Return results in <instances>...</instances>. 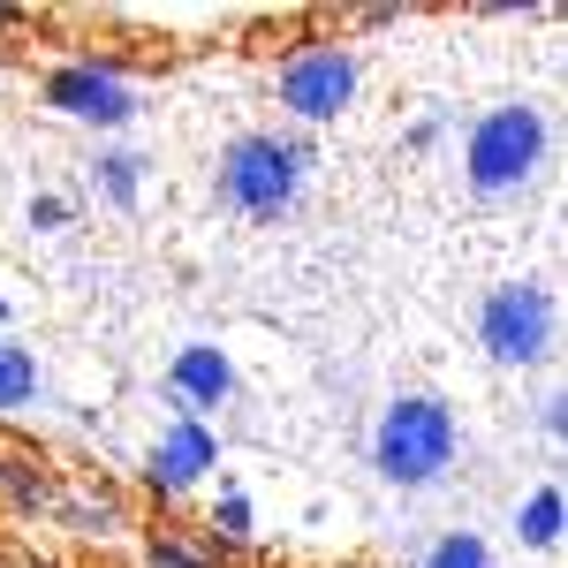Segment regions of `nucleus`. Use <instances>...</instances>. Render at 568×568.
<instances>
[{"instance_id": "aec40b11", "label": "nucleus", "mask_w": 568, "mask_h": 568, "mask_svg": "<svg viewBox=\"0 0 568 568\" xmlns=\"http://www.w3.org/2000/svg\"><path fill=\"white\" fill-rule=\"evenodd\" d=\"M0 61H8V45H0Z\"/></svg>"}, {"instance_id": "9b49d317", "label": "nucleus", "mask_w": 568, "mask_h": 568, "mask_svg": "<svg viewBox=\"0 0 568 568\" xmlns=\"http://www.w3.org/2000/svg\"><path fill=\"white\" fill-rule=\"evenodd\" d=\"M91 182H99V197H106L114 213H136V197H144V160L122 152V144H106V152L91 160Z\"/></svg>"}, {"instance_id": "f03ea898", "label": "nucleus", "mask_w": 568, "mask_h": 568, "mask_svg": "<svg viewBox=\"0 0 568 568\" xmlns=\"http://www.w3.org/2000/svg\"><path fill=\"white\" fill-rule=\"evenodd\" d=\"M311 182V144L304 136H281V130H235L220 144V168H213V197L243 220H281L296 213Z\"/></svg>"}, {"instance_id": "dca6fc26", "label": "nucleus", "mask_w": 568, "mask_h": 568, "mask_svg": "<svg viewBox=\"0 0 568 568\" xmlns=\"http://www.w3.org/2000/svg\"><path fill=\"white\" fill-rule=\"evenodd\" d=\"M213 530H220V546H243V538H251V500H243L235 485L220 493V508H213Z\"/></svg>"}, {"instance_id": "0eeeda50", "label": "nucleus", "mask_w": 568, "mask_h": 568, "mask_svg": "<svg viewBox=\"0 0 568 568\" xmlns=\"http://www.w3.org/2000/svg\"><path fill=\"white\" fill-rule=\"evenodd\" d=\"M213 470H220V433L205 425V417H168L160 439H152V455H144V485H152L160 500L197 493Z\"/></svg>"}, {"instance_id": "1a4fd4ad", "label": "nucleus", "mask_w": 568, "mask_h": 568, "mask_svg": "<svg viewBox=\"0 0 568 568\" xmlns=\"http://www.w3.org/2000/svg\"><path fill=\"white\" fill-rule=\"evenodd\" d=\"M45 402V364L31 342H16V334H0V417H31Z\"/></svg>"}, {"instance_id": "ddd939ff", "label": "nucleus", "mask_w": 568, "mask_h": 568, "mask_svg": "<svg viewBox=\"0 0 568 568\" xmlns=\"http://www.w3.org/2000/svg\"><path fill=\"white\" fill-rule=\"evenodd\" d=\"M417 568H493V546H485L478 530H439Z\"/></svg>"}, {"instance_id": "f3484780", "label": "nucleus", "mask_w": 568, "mask_h": 568, "mask_svg": "<svg viewBox=\"0 0 568 568\" xmlns=\"http://www.w3.org/2000/svg\"><path fill=\"white\" fill-rule=\"evenodd\" d=\"M538 433H546V439H561V433H568V394H561V387L538 402Z\"/></svg>"}, {"instance_id": "20e7f679", "label": "nucleus", "mask_w": 568, "mask_h": 568, "mask_svg": "<svg viewBox=\"0 0 568 568\" xmlns=\"http://www.w3.org/2000/svg\"><path fill=\"white\" fill-rule=\"evenodd\" d=\"M356 84H364L356 45L349 39H311V45H296V53L281 61L273 99H281V114H288V122L326 130V122H342V114L356 106Z\"/></svg>"}, {"instance_id": "9d476101", "label": "nucleus", "mask_w": 568, "mask_h": 568, "mask_svg": "<svg viewBox=\"0 0 568 568\" xmlns=\"http://www.w3.org/2000/svg\"><path fill=\"white\" fill-rule=\"evenodd\" d=\"M561 530H568V493H561V478L530 485L524 500H516V546L554 554V546H561Z\"/></svg>"}, {"instance_id": "6ab92c4d", "label": "nucleus", "mask_w": 568, "mask_h": 568, "mask_svg": "<svg viewBox=\"0 0 568 568\" xmlns=\"http://www.w3.org/2000/svg\"><path fill=\"white\" fill-rule=\"evenodd\" d=\"M0 326H8V296H0Z\"/></svg>"}, {"instance_id": "7ed1b4c3", "label": "nucleus", "mask_w": 568, "mask_h": 568, "mask_svg": "<svg viewBox=\"0 0 568 568\" xmlns=\"http://www.w3.org/2000/svg\"><path fill=\"white\" fill-rule=\"evenodd\" d=\"M546 144H554L546 114L530 99H500L463 130V182L478 197H524L546 168Z\"/></svg>"}, {"instance_id": "423d86ee", "label": "nucleus", "mask_w": 568, "mask_h": 568, "mask_svg": "<svg viewBox=\"0 0 568 568\" xmlns=\"http://www.w3.org/2000/svg\"><path fill=\"white\" fill-rule=\"evenodd\" d=\"M39 106L45 114H61V122H77V130H130L136 114H144V99L136 84L114 69V61H61V69H45L39 77Z\"/></svg>"}, {"instance_id": "39448f33", "label": "nucleus", "mask_w": 568, "mask_h": 568, "mask_svg": "<svg viewBox=\"0 0 568 568\" xmlns=\"http://www.w3.org/2000/svg\"><path fill=\"white\" fill-rule=\"evenodd\" d=\"M554 326H561V311H554L546 281H500L478 304V349L500 372H530V364L554 356Z\"/></svg>"}, {"instance_id": "f257e3e1", "label": "nucleus", "mask_w": 568, "mask_h": 568, "mask_svg": "<svg viewBox=\"0 0 568 568\" xmlns=\"http://www.w3.org/2000/svg\"><path fill=\"white\" fill-rule=\"evenodd\" d=\"M463 463V417L455 402L439 394H394L372 425V470L394 485V493H433V485L455 478Z\"/></svg>"}, {"instance_id": "4468645a", "label": "nucleus", "mask_w": 568, "mask_h": 568, "mask_svg": "<svg viewBox=\"0 0 568 568\" xmlns=\"http://www.w3.org/2000/svg\"><path fill=\"white\" fill-rule=\"evenodd\" d=\"M144 568H213V546H197L182 530H152L144 538Z\"/></svg>"}, {"instance_id": "f8f14e48", "label": "nucleus", "mask_w": 568, "mask_h": 568, "mask_svg": "<svg viewBox=\"0 0 568 568\" xmlns=\"http://www.w3.org/2000/svg\"><path fill=\"white\" fill-rule=\"evenodd\" d=\"M53 516L77 530V538H114L122 530V508L99 500V493H53Z\"/></svg>"}, {"instance_id": "a211bd4d", "label": "nucleus", "mask_w": 568, "mask_h": 568, "mask_svg": "<svg viewBox=\"0 0 568 568\" xmlns=\"http://www.w3.org/2000/svg\"><path fill=\"white\" fill-rule=\"evenodd\" d=\"M31 227H39V235L69 227V205H61V197H31Z\"/></svg>"}, {"instance_id": "2eb2a0df", "label": "nucleus", "mask_w": 568, "mask_h": 568, "mask_svg": "<svg viewBox=\"0 0 568 568\" xmlns=\"http://www.w3.org/2000/svg\"><path fill=\"white\" fill-rule=\"evenodd\" d=\"M0 493H8L16 508H53V493H45V478L31 463H0Z\"/></svg>"}, {"instance_id": "6e6552de", "label": "nucleus", "mask_w": 568, "mask_h": 568, "mask_svg": "<svg viewBox=\"0 0 568 568\" xmlns=\"http://www.w3.org/2000/svg\"><path fill=\"white\" fill-rule=\"evenodd\" d=\"M168 402H175V417H205L220 402H235V356L220 342H182L168 356Z\"/></svg>"}]
</instances>
